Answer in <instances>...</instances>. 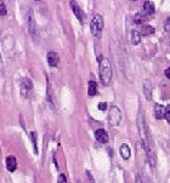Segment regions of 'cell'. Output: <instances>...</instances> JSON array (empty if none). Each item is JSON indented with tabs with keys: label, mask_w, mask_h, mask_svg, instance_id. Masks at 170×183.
Instances as JSON below:
<instances>
[{
	"label": "cell",
	"mask_w": 170,
	"mask_h": 183,
	"mask_svg": "<svg viewBox=\"0 0 170 183\" xmlns=\"http://www.w3.org/2000/svg\"><path fill=\"white\" fill-rule=\"evenodd\" d=\"M99 69H100V79L103 85H108L112 80V66L109 59L106 57H99Z\"/></svg>",
	"instance_id": "1"
},
{
	"label": "cell",
	"mask_w": 170,
	"mask_h": 183,
	"mask_svg": "<svg viewBox=\"0 0 170 183\" xmlns=\"http://www.w3.org/2000/svg\"><path fill=\"white\" fill-rule=\"evenodd\" d=\"M103 18H102L101 15L96 13L94 17H92V21L90 23V29H91V34L94 35L95 38H100L102 34V29H103Z\"/></svg>",
	"instance_id": "2"
},
{
	"label": "cell",
	"mask_w": 170,
	"mask_h": 183,
	"mask_svg": "<svg viewBox=\"0 0 170 183\" xmlns=\"http://www.w3.org/2000/svg\"><path fill=\"white\" fill-rule=\"evenodd\" d=\"M108 121L112 126H118L122 121V112L117 106H112L108 113Z\"/></svg>",
	"instance_id": "3"
},
{
	"label": "cell",
	"mask_w": 170,
	"mask_h": 183,
	"mask_svg": "<svg viewBox=\"0 0 170 183\" xmlns=\"http://www.w3.org/2000/svg\"><path fill=\"white\" fill-rule=\"evenodd\" d=\"M33 90V82L28 78H23L21 80V93L23 97H28V93Z\"/></svg>",
	"instance_id": "4"
},
{
	"label": "cell",
	"mask_w": 170,
	"mask_h": 183,
	"mask_svg": "<svg viewBox=\"0 0 170 183\" xmlns=\"http://www.w3.org/2000/svg\"><path fill=\"white\" fill-rule=\"evenodd\" d=\"M70 7H72V10H73V12H74V15L77 16V18H78L81 23L84 22V20H85V15H84V12L81 11V9L79 7V5H78L75 1H70Z\"/></svg>",
	"instance_id": "5"
},
{
	"label": "cell",
	"mask_w": 170,
	"mask_h": 183,
	"mask_svg": "<svg viewBox=\"0 0 170 183\" xmlns=\"http://www.w3.org/2000/svg\"><path fill=\"white\" fill-rule=\"evenodd\" d=\"M46 58H47V64H49L50 67H56L57 64H58L60 57H58V55H57L56 52H54V51L47 52Z\"/></svg>",
	"instance_id": "6"
},
{
	"label": "cell",
	"mask_w": 170,
	"mask_h": 183,
	"mask_svg": "<svg viewBox=\"0 0 170 183\" xmlns=\"http://www.w3.org/2000/svg\"><path fill=\"white\" fill-rule=\"evenodd\" d=\"M95 137L100 143H107L108 142V134L103 129H99V130L95 131Z\"/></svg>",
	"instance_id": "7"
},
{
	"label": "cell",
	"mask_w": 170,
	"mask_h": 183,
	"mask_svg": "<svg viewBox=\"0 0 170 183\" xmlns=\"http://www.w3.org/2000/svg\"><path fill=\"white\" fill-rule=\"evenodd\" d=\"M6 167L10 172H13L17 167V161H16V158L13 155H10L6 158Z\"/></svg>",
	"instance_id": "8"
},
{
	"label": "cell",
	"mask_w": 170,
	"mask_h": 183,
	"mask_svg": "<svg viewBox=\"0 0 170 183\" xmlns=\"http://www.w3.org/2000/svg\"><path fill=\"white\" fill-rule=\"evenodd\" d=\"M28 29H29L31 34H33V35L35 34V29H36V27H35V21H34L32 10L28 11Z\"/></svg>",
	"instance_id": "9"
},
{
	"label": "cell",
	"mask_w": 170,
	"mask_h": 183,
	"mask_svg": "<svg viewBox=\"0 0 170 183\" xmlns=\"http://www.w3.org/2000/svg\"><path fill=\"white\" fill-rule=\"evenodd\" d=\"M119 153H120V155H122V158H123L124 160H128V159L130 158V155H131V150H130V148H129V146L125 144V143L120 146Z\"/></svg>",
	"instance_id": "10"
},
{
	"label": "cell",
	"mask_w": 170,
	"mask_h": 183,
	"mask_svg": "<svg viewBox=\"0 0 170 183\" xmlns=\"http://www.w3.org/2000/svg\"><path fill=\"white\" fill-rule=\"evenodd\" d=\"M154 115H156L157 119H163V118H165V108H164L162 104L157 103V104L154 106Z\"/></svg>",
	"instance_id": "11"
},
{
	"label": "cell",
	"mask_w": 170,
	"mask_h": 183,
	"mask_svg": "<svg viewBox=\"0 0 170 183\" xmlns=\"http://www.w3.org/2000/svg\"><path fill=\"white\" fill-rule=\"evenodd\" d=\"M134 21L136 24H142L147 21V13L146 12H137L135 16H134Z\"/></svg>",
	"instance_id": "12"
},
{
	"label": "cell",
	"mask_w": 170,
	"mask_h": 183,
	"mask_svg": "<svg viewBox=\"0 0 170 183\" xmlns=\"http://www.w3.org/2000/svg\"><path fill=\"white\" fill-rule=\"evenodd\" d=\"M130 41H131V44L137 45L141 41V33L138 30H136V29L131 30V33H130Z\"/></svg>",
	"instance_id": "13"
},
{
	"label": "cell",
	"mask_w": 170,
	"mask_h": 183,
	"mask_svg": "<svg viewBox=\"0 0 170 183\" xmlns=\"http://www.w3.org/2000/svg\"><path fill=\"white\" fill-rule=\"evenodd\" d=\"M143 10L147 15H153L156 11V7H154V4L152 1H145L143 4Z\"/></svg>",
	"instance_id": "14"
},
{
	"label": "cell",
	"mask_w": 170,
	"mask_h": 183,
	"mask_svg": "<svg viewBox=\"0 0 170 183\" xmlns=\"http://www.w3.org/2000/svg\"><path fill=\"white\" fill-rule=\"evenodd\" d=\"M154 32H156V29H154V27H152V26H142L141 27V35H152L154 34Z\"/></svg>",
	"instance_id": "15"
},
{
	"label": "cell",
	"mask_w": 170,
	"mask_h": 183,
	"mask_svg": "<svg viewBox=\"0 0 170 183\" xmlns=\"http://www.w3.org/2000/svg\"><path fill=\"white\" fill-rule=\"evenodd\" d=\"M88 93H89V96H95V95L97 93V84H96V81H94V80L89 81Z\"/></svg>",
	"instance_id": "16"
},
{
	"label": "cell",
	"mask_w": 170,
	"mask_h": 183,
	"mask_svg": "<svg viewBox=\"0 0 170 183\" xmlns=\"http://www.w3.org/2000/svg\"><path fill=\"white\" fill-rule=\"evenodd\" d=\"M143 92H145V96L147 100H151V96H152V86L149 84V81L146 80L143 84Z\"/></svg>",
	"instance_id": "17"
},
{
	"label": "cell",
	"mask_w": 170,
	"mask_h": 183,
	"mask_svg": "<svg viewBox=\"0 0 170 183\" xmlns=\"http://www.w3.org/2000/svg\"><path fill=\"white\" fill-rule=\"evenodd\" d=\"M57 183H67V178H66V175L61 173L58 176V180H57Z\"/></svg>",
	"instance_id": "18"
},
{
	"label": "cell",
	"mask_w": 170,
	"mask_h": 183,
	"mask_svg": "<svg viewBox=\"0 0 170 183\" xmlns=\"http://www.w3.org/2000/svg\"><path fill=\"white\" fill-rule=\"evenodd\" d=\"M6 12H7V10H6V7H5L4 2H0V15H1V16H5V15H6Z\"/></svg>",
	"instance_id": "19"
},
{
	"label": "cell",
	"mask_w": 170,
	"mask_h": 183,
	"mask_svg": "<svg viewBox=\"0 0 170 183\" xmlns=\"http://www.w3.org/2000/svg\"><path fill=\"white\" fill-rule=\"evenodd\" d=\"M165 119H167V121L170 124V104L165 108Z\"/></svg>",
	"instance_id": "20"
},
{
	"label": "cell",
	"mask_w": 170,
	"mask_h": 183,
	"mask_svg": "<svg viewBox=\"0 0 170 183\" xmlns=\"http://www.w3.org/2000/svg\"><path fill=\"white\" fill-rule=\"evenodd\" d=\"M99 109H100V110H106V109H107V103L100 102L99 103Z\"/></svg>",
	"instance_id": "21"
},
{
	"label": "cell",
	"mask_w": 170,
	"mask_h": 183,
	"mask_svg": "<svg viewBox=\"0 0 170 183\" xmlns=\"http://www.w3.org/2000/svg\"><path fill=\"white\" fill-rule=\"evenodd\" d=\"M164 29L165 30H170V17H168L165 23H164Z\"/></svg>",
	"instance_id": "22"
},
{
	"label": "cell",
	"mask_w": 170,
	"mask_h": 183,
	"mask_svg": "<svg viewBox=\"0 0 170 183\" xmlns=\"http://www.w3.org/2000/svg\"><path fill=\"white\" fill-rule=\"evenodd\" d=\"M31 136H32V141H33L34 149H35V152H36V141H35V136H36V134H35V132H32V134H31Z\"/></svg>",
	"instance_id": "23"
},
{
	"label": "cell",
	"mask_w": 170,
	"mask_h": 183,
	"mask_svg": "<svg viewBox=\"0 0 170 183\" xmlns=\"http://www.w3.org/2000/svg\"><path fill=\"white\" fill-rule=\"evenodd\" d=\"M4 61H2V58H1V55H0V70L1 72H4Z\"/></svg>",
	"instance_id": "24"
},
{
	"label": "cell",
	"mask_w": 170,
	"mask_h": 183,
	"mask_svg": "<svg viewBox=\"0 0 170 183\" xmlns=\"http://www.w3.org/2000/svg\"><path fill=\"white\" fill-rule=\"evenodd\" d=\"M164 74H165V77L168 78V79H170V67L169 68L165 69V72H164Z\"/></svg>",
	"instance_id": "25"
},
{
	"label": "cell",
	"mask_w": 170,
	"mask_h": 183,
	"mask_svg": "<svg viewBox=\"0 0 170 183\" xmlns=\"http://www.w3.org/2000/svg\"><path fill=\"white\" fill-rule=\"evenodd\" d=\"M136 183H141V181H140V177H138V176L136 177Z\"/></svg>",
	"instance_id": "26"
},
{
	"label": "cell",
	"mask_w": 170,
	"mask_h": 183,
	"mask_svg": "<svg viewBox=\"0 0 170 183\" xmlns=\"http://www.w3.org/2000/svg\"><path fill=\"white\" fill-rule=\"evenodd\" d=\"M169 45H170V43H169Z\"/></svg>",
	"instance_id": "27"
}]
</instances>
